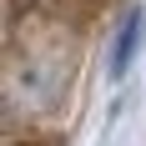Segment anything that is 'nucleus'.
I'll return each instance as SVG.
<instances>
[{"label":"nucleus","mask_w":146,"mask_h":146,"mask_svg":"<svg viewBox=\"0 0 146 146\" xmlns=\"http://www.w3.org/2000/svg\"><path fill=\"white\" fill-rule=\"evenodd\" d=\"M136 30H141V20L131 15V20H126V35L116 40V71H126V60H131V45H136Z\"/></svg>","instance_id":"nucleus-2"},{"label":"nucleus","mask_w":146,"mask_h":146,"mask_svg":"<svg viewBox=\"0 0 146 146\" xmlns=\"http://www.w3.org/2000/svg\"><path fill=\"white\" fill-rule=\"evenodd\" d=\"M76 76V20L35 5L10 20L5 40V106L15 116H40L66 96Z\"/></svg>","instance_id":"nucleus-1"}]
</instances>
